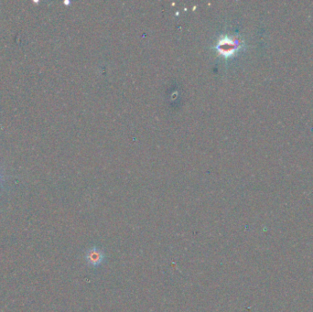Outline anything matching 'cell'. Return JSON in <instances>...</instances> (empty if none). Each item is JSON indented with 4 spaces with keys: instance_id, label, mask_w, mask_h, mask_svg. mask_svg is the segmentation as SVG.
I'll use <instances>...</instances> for the list:
<instances>
[{
    "instance_id": "1",
    "label": "cell",
    "mask_w": 313,
    "mask_h": 312,
    "mask_svg": "<svg viewBox=\"0 0 313 312\" xmlns=\"http://www.w3.org/2000/svg\"><path fill=\"white\" fill-rule=\"evenodd\" d=\"M103 253L96 247L92 248L86 255V260L91 265H97L100 264L103 261Z\"/></svg>"
},
{
    "instance_id": "2",
    "label": "cell",
    "mask_w": 313,
    "mask_h": 312,
    "mask_svg": "<svg viewBox=\"0 0 313 312\" xmlns=\"http://www.w3.org/2000/svg\"><path fill=\"white\" fill-rule=\"evenodd\" d=\"M0 179H1V176H0Z\"/></svg>"
}]
</instances>
